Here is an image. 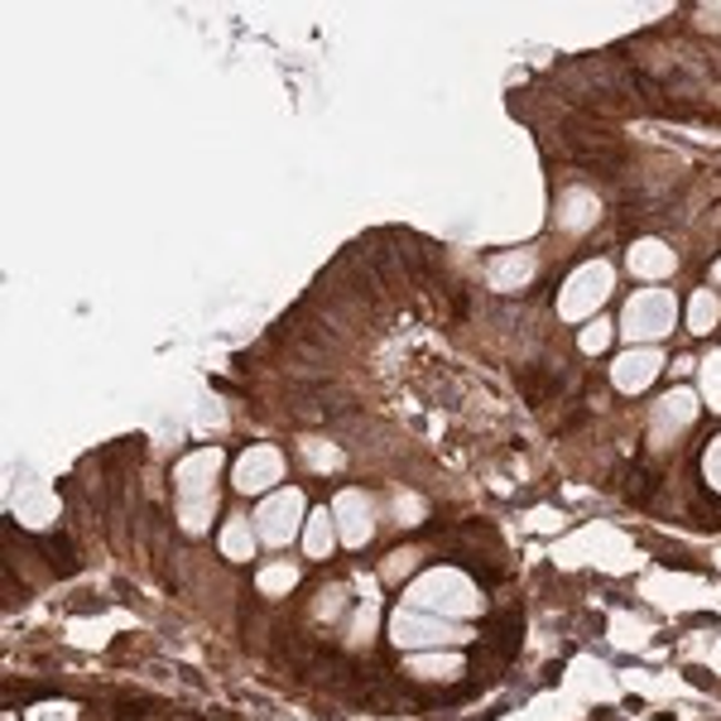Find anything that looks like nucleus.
<instances>
[{
	"label": "nucleus",
	"instance_id": "12",
	"mask_svg": "<svg viewBox=\"0 0 721 721\" xmlns=\"http://www.w3.org/2000/svg\"><path fill=\"white\" fill-rule=\"evenodd\" d=\"M626 265H630V274H640V280H669V274L678 270V260L659 236H644V241L630 245Z\"/></svg>",
	"mask_w": 721,
	"mask_h": 721
},
{
	"label": "nucleus",
	"instance_id": "18",
	"mask_svg": "<svg viewBox=\"0 0 721 721\" xmlns=\"http://www.w3.org/2000/svg\"><path fill=\"white\" fill-rule=\"evenodd\" d=\"M591 222H597V197L568 193V202H562V226H568V231H587Z\"/></svg>",
	"mask_w": 721,
	"mask_h": 721
},
{
	"label": "nucleus",
	"instance_id": "5",
	"mask_svg": "<svg viewBox=\"0 0 721 721\" xmlns=\"http://www.w3.org/2000/svg\"><path fill=\"white\" fill-rule=\"evenodd\" d=\"M678 323V298L669 288H640L634 298H626V313H620V332L634 346H659Z\"/></svg>",
	"mask_w": 721,
	"mask_h": 721
},
{
	"label": "nucleus",
	"instance_id": "22",
	"mask_svg": "<svg viewBox=\"0 0 721 721\" xmlns=\"http://www.w3.org/2000/svg\"><path fill=\"white\" fill-rule=\"evenodd\" d=\"M375 616H380V611H375V597L356 606V626H352V649H366V644H370V634H375Z\"/></svg>",
	"mask_w": 721,
	"mask_h": 721
},
{
	"label": "nucleus",
	"instance_id": "26",
	"mask_svg": "<svg viewBox=\"0 0 721 721\" xmlns=\"http://www.w3.org/2000/svg\"><path fill=\"white\" fill-rule=\"evenodd\" d=\"M342 601H346V591H342V587H327L323 597H317V620H332V616H342Z\"/></svg>",
	"mask_w": 721,
	"mask_h": 721
},
{
	"label": "nucleus",
	"instance_id": "8",
	"mask_svg": "<svg viewBox=\"0 0 721 721\" xmlns=\"http://www.w3.org/2000/svg\"><path fill=\"white\" fill-rule=\"evenodd\" d=\"M280 481H284V453L270 443L245 447L236 457V471H231V486H236L241 496H260V490H274Z\"/></svg>",
	"mask_w": 721,
	"mask_h": 721
},
{
	"label": "nucleus",
	"instance_id": "7",
	"mask_svg": "<svg viewBox=\"0 0 721 721\" xmlns=\"http://www.w3.org/2000/svg\"><path fill=\"white\" fill-rule=\"evenodd\" d=\"M692 424H698V395L678 385L654 404V414H649V447L663 453V447H673Z\"/></svg>",
	"mask_w": 721,
	"mask_h": 721
},
{
	"label": "nucleus",
	"instance_id": "25",
	"mask_svg": "<svg viewBox=\"0 0 721 721\" xmlns=\"http://www.w3.org/2000/svg\"><path fill=\"white\" fill-rule=\"evenodd\" d=\"M53 510H58V500H53V496H39V500H24V505H20V519H24L29 529H34V525H43V519H49Z\"/></svg>",
	"mask_w": 721,
	"mask_h": 721
},
{
	"label": "nucleus",
	"instance_id": "10",
	"mask_svg": "<svg viewBox=\"0 0 721 721\" xmlns=\"http://www.w3.org/2000/svg\"><path fill=\"white\" fill-rule=\"evenodd\" d=\"M663 370V352L659 346H630L626 356H616L611 366V385L620 395H644V385H654Z\"/></svg>",
	"mask_w": 721,
	"mask_h": 721
},
{
	"label": "nucleus",
	"instance_id": "16",
	"mask_svg": "<svg viewBox=\"0 0 721 721\" xmlns=\"http://www.w3.org/2000/svg\"><path fill=\"white\" fill-rule=\"evenodd\" d=\"M721 323V294L717 288H698V294L688 298V332L692 337H707Z\"/></svg>",
	"mask_w": 721,
	"mask_h": 721
},
{
	"label": "nucleus",
	"instance_id": "11",
	"mask_svg": "<svg viewBox=\"0 0 721 721\" xmlns=\"http://www.w3.org/2000/svg\"><path fill=\"white\" fill-rule=\"evenodd\" d=\"M404 669L418 683H457L461 673H467V659L453 654V649H424V654H409L404 659Z\"/></svg>",
	"mask_w": 721,
	"mask_h": 721
},
{
	"label": "nucleus",
	"instance_id": "21",
	"mask_svg": "<svg viewBox=\"0 0 721 721\" xmlns=\"http://www.w3.org/2000/svg\"><path fill=\"white\" fill-rule=\"evenodd\" d=\"M303 461H308L313 471H337V467H342V453H337L332 443L308 438V443H303Z\"/></svg>",
	"mask_w": 721,
	"mask_h": 721
},
{
	"label": "nucleus",
	"instance_id": "4",
	"mask_svg": "<svg viewBox=\"0 0 721 721\" xmlns=\"http://www.w3.org/2000/svg\"><path fill=\"white\" fill-rule=\"evenodd\" d=\"M389 640H395L404 654H424V649H453V644H471V626L461 620H443V616H428V611H409L399 606L389 616Z\"/></svg>",
	"mask_w": 721,
	"mask_h": 721
},
{
	"label": "nucleus",
	"instance_id": "20",
	"mask_svg": "<svg viewBox=\"0 0 721 721\" xmlns=\"http://www.w3.org/2000/svg\"><path fill=\"white\" fill-rule=\"evenodd\" d=\"M611 337H616L611 323H606V317H591V323L582 327V337H577V346H582L587 356H601L606 346H611Z\"/></svg>",
	"mask_w": 721,
	"mask_h": 721
},
{
	"label": "nucleus",
	"instance_id": "2",
	"mask_svg": "<svg viewBox=\"0 0 721 721\" xmlns=\"http://www.w3.org/2000/svg\"><path fill=\"white\" fill-rule=\"evenodd\" d=\"M216 476H222V453L216 447H197L173 467V486H179V525L183 534H207L216 515Z\"/></svg>",
	"mask_w": 721,
	"mask_h": 721
},
{
	"label": "nucleus",
	"instance_id": "17",
	"mask_svg": "<svg viewBox=\"0 0 721 721\" xmlns=\"http://www.w3.org/2000/svg\"><path fill=\"white\" fill-rule=\"evenodd\" d=\"M255 587L265 591V597H284L288 587H298V562H288V558L265 562V568L255 572Z\"/></svg>",
	"mask_w": 721,
	"mask_h": 721
},
{
	"label": "nucleus",
	"instance_id": "9",
	"mask_svg": "<svg viewBox=\"0 0 721 721\" xmlns=\"http://www.w3.org/2000/svg\"><path fill=\"white\" fill-rule=\"evenodd\" d=\"M332 519H337V539L346 548H366L370 534H375V505L366 490H337V500H332Z\"/></svg>",
	"mask_w": 721,
	"mask_h": 721
},
{
	"label": "nucleus",
	"instance_id": "13",
	"mask_svg": "<svg viewBox=\"0 0 721 721\" xmlns=\"http://www.w3.org/2000/svg\"><path fill=\"white\" fill-rule=\"evenodd\" d=\"M534 270H539V260H534V251H505V255H490V265H486V280L490 288H525L534 280Z\"/></svg>",
	"mask_w": 721,
	"mask_h": 721
},
{
	"label": "nucleus",
	"instance_id": "14",
	"mask_svg": "<svg viewBox=\"0 0 721 721\" xmlns=\"http://www.w3.org/2000/svg\"><path fill=\"white\" fill-rule=\"evenodd\" d=\"M216 544H222V554L231 562H251L255 558V544H260V534H255V519H245V515H231L222 529H216Z\"/></svg>",
	"mask_w": 721,
	"mask_h": 721
},
{
	"label": "nucleus",
	"instance_id": "3",
	"mask_svg": "<svg viewBox=\"0 0 721 721\" xmlns=\"http://www.w3.org/2000/svg\"><path fill=\"white\" fill-rule=\"evenodd\" d=\"M616 288V265L611 260H582L568 280L558 288V317L562 323H591V317L601 313V303L611 298Z\"/></svg>",
	"mask_w": 721,
	"mask_h": 721
},
{
	"label": "nucleus",
	"instance_id": "29",
	"mask_svg": "<svg viewBox=\"0 0 721 721\" xmlns=\"http://www.w3.org/2000/svg\"><path fill=\"white\" fill-rule=\"evenodd\" d=\"M712 280H717V284H721V260H717V265H712Z\"/></svg>",
	"mask_w": 721,
	"mask_h": 721
},
{
	"label": "nucleus",
	"instance_id": "27",
	"mask_svg": "<svg viewBox=\"0 0 721 721\" xmlns=\"http://www.w3.org/2000/svg\"><path fill=\"white\" fill-rule=\"evenodd\" d=\"M409 562H418V554H395L385 562V577H404V572H409Z\"/></svg>",
	"mask_w": 721,
	"mask_h": 721
},
{
	"label": "nucleus",
	"instance_id": "28",
	"mask_svg": "<svg viewBox=\"0 0 721 721\" xmlns=\"http://www.w3.org/2000/svg\"><path fill=\"white\" fill-rule=\"evenodd\" d=\"M399 515H404V519H424V500H418V496H404V500H399Z\"/></svg>",
	"mask_w": 721,
	"mask_h": 721
},
{
	"label": "nucleus",
	"instance_id": "24",
	"mask_svg": "<svg viewBox=\"0 0 721 721\" xmlns=\"http://www.w3.org/2000/svg\"><path fill=\"white\" fill-rule=\"evenodd\" d=\"M702 476H707V486L712 490H721V433L707 443V453H702Z\"/></svg>",
	"mask_w": 721,
	"mask_h": 721
},
{
	"label": "nucleus",
	"instance_id": "6",
	"mask_svg": "<svg viewBox=\"0 0 721 721\" xmlns=\"http://www.w3.org/2000/svg\"><path fill=\"white\" fill-rule=\"evenodd\" d=\"M251 519L265 548H288L303 534V525H308V500H303V490H270L255 505Z\"/></svg>",
	"mask_w": 721,
	"mask_h": 721
},
{
	"label": "nucleus",
	"instance_id": "15",
	"mask_svg": "<svg viewBox=\"0 0 721 721\" xmlns=\"http://www.w3.org/2000/svg\"><path fill=\"white\" fill-rule=\"evenodd\" d=\"M337 544L342 539H337V519H332V510H308V525H303V554L327 558Z\"/></svg>",
	"mask_w": 721,
	"mask_h": 721
},
{
	"label": "nucleus",
	"instance_id": "19",
	"mask_svg": "<svg viewBox=\"0 0 721 721\" xmlns=\"http://www.w3.org/2000/svg\"><path fill=\"white\" fill-rule=\"evenodd\" d=\"M698 370H702V399L721 414V352H707Z\"/></svg>",
	"mask_w": 721,
	"mask_h": 721
},
{
	"label": "nucleus",
	"instance_id": "1",
	"mask_svg": "<svg viewBox=\"0 0 721 721\" xmlns=\"http://www.w3.org/2000/svg\"><path fill=\"white\" fill-rule=\"evenodd\" d=\"M404 606L409 611H428V616H443V620H461L467 626L471 616L486 611L481 591L461 568H428L418 572L409 587H404Z\"/></svg>",
	"mask_w": 721,
	"mask_h": 721
},
{
	"label": "nucleus",
	"instance_id": "23",
	"mask_svg": "<svg viewBox=\"0 0 721 721\" xmlns=\"http://www.w3.org/2000/svg\"><path fill=\"white\" fill-rule=\"evenodd\" d=\"M78 702H39V707H29L24 721H78Z\"/></svg>",
	"mask_w": 721,
	"mask_h": 721
}]
</instances>
